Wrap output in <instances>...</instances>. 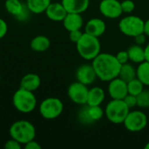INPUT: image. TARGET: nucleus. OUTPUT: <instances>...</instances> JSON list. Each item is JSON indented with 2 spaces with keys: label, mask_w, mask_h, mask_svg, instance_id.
<instances>
[{
  "label": "nucleus",
  "mask_w": 149,
  "mask_h": 149,
  "mask_svg": "<svg viewBox=\"0 0 149 149\" xmlns=\"http://www.w3.org/2000/svg\"><path fill=\"white\" fill-rule=\"evenodd\" d=\"M92 61L97 77L101 81L109 82L119 76L121 65L117 60L115 55L100 52Z\"/></svg>",
  "instance_id": "f257e3e1"
},
{
  "label": "nucleus",
  "mask_w": 149,
  "mask_h": 149,
  "mask_svg": "<svg viewBox=\"0 0 149 149\" xmlns=\"http://www.w3.org/2000/svg\"><path fill=\"white\" fill-rule=\"evenodd\" d=\"M76 49L82 58L93 60L100 53L101 45L99 38L84 32L80 39L76 43Z\"/></svg>",
  "instance_id": "f03ea898"
},
{
  "label": "nucleus",
  "mask_w": 149,
  "mask_h": 149,
  "mask_svg": "<svg viewBox=\"0 0 149 149\" xmlns=\"http://www.w3.org/2000/svg\"><path fill=\"white\" fill-rule=\"evenodd\" d=\"M9 134L11 139L18 141L21 145L35 140L36 128L34 125L25 120L15 121L9 129Z\"/></svg>",
  "instance_id": "7ed1b4c3"
},
{
  "label": "nucleus",
  "mask_w": 149,
  "mask_h": 149,
  "mask_svg": "<svg viewBox=\"0 0 149 149\" xmlns=\"http://www.w3.org/2000/svg\"><path fill=\"white\" fill-rule=\"evenodd\" d=\"M14 107L20 113H28L32 112L37 106V99L33 92L19 88L12 97Z\"/></svg>",
  "instance_id": "20e7f679"
},
{
  "label": "nucleus",
  "mask_w": 149,
  "mask_h": 149,
  "mask_svg": "<svg viewBox=\"0 0 149 149\" xmlns=\"http://www.w3.org/2000/svg\"><path fill=\"white\" fill-rule=\"evenodd\" d=\"M105 115L107 119L113 124H123L127 115L130 112L129 107L123 100H113L109 101L105 108Z\"/></svg>",
  "instance_id": "39448f33"
},
{
  "label": "nucleus",
  "mask_w": 149,
  "mask_h": 149,
  "mask_svg": "<svg viewBox=\"0 0 149 149\" xmlns=\"http://www.w3.org/2000/svg\"><path fill=\"white\" fill-rule=\"evenodd\" d=\"M145 21L134 15L124 17L119 23V29L120 32L127 37L134 38L135 36L144 32Z\"/></svg>",
  "instance_id": "423d86ee"
},
{
  "label": "nucleus",
  "mask_w": 149,
  "mask_h": 149,
  "mask_svg": "<svg viewBox=\"0 0 149 149\" xmlns=\"http://www.w3.org/2000/svg\"><path fill=\"white\" fill-rule=\"evenodd\" d=\"M64 110V104L55 97L45 99L39 106V113L45 120H54L59 117Z\"/></svg>",
  "instance_id": "0eeeda50"
},
{
  "label": "nucleus",
  "mask_w": 149,
  "mask_h": 149,
  "mask_svg": "<svg viewBox=\"0 0 149 149\" xmlns=\"http://www.w3.org/2000/svg\"><path fill=\"white\" fill-rule=\"evenodd\" d=\"M123 125L125 128L132 133H138L145 129L148 125V117L142 111H130L127 115Z\"/></svg>",
  "instance_id": "6e6552de"
},
{
  "label": "nucleus",
  "mask_w": 149,
  "mask_h": 149,
  "mask_svg": "<svg viewBox=\"0 0 149 149\" xmlns=\"http://www.w3.org/2000/svg\"><path fill=\"white\" fill-rule=\"evenodd\" d=\"M105 115V111L100 106H89L84 105L78 113V118L80 123L84 125H91L99 121Z\"/></svg>",
  "instance_id": "1a4fd4ad"
},
{
  "label": "nucleus",
  "mask_w": 149,
  "mask_h": 149,
  "mask_svg": "<svg viewBox=\"0 0 149 149\" xmlns=\"http://www.w3.org/2000/svg\"><path fill=\"white\" fill-rule=\"evenodd\" d=\"M89 89L86 85L79 81L72 83L67 89V95L69 99L75 104L84 106L87 104Z\"/></svg>",
  "instance_id": "9d476101"
},
{
  "label": "nucleus",
  "mask_w": 149,
  "mask_h": 149,
  "mask_svg": "<svg viewBox=\"0 0 149 149\" xmlns=\"http://www.w3.org/2000/svg\"><path fill=\"white\" fill-rule=\"evenodd\" d=\"M99 9L105 17L110 19L118 18L123 13L121 3L119 0H101Z\"/></svg>",
  "instance_id": "9b49d317"
},
{
  "label": "nucleus",
  "mask_w": 149,
  "mask_h": 149,
  "mask_svg": "<svg viewBox=\"0 0 149 149\" xmlns=\"http://www.w3.org/2000/svg\"><path fill=\"white\" fill-rule=\"evenodd\" d=\"M108 93L113 100H123L127 92V83L117 77L109 81L108 84Z\"/></svg>",
  "instance_id": "f8f14e48"
},
{
  "label": "nucleus",
  "mask_w": 149,
  "mask_h": 149,
  "mask_svg": "<svg viewBox=\"0 0 149 149\" xmlns=\"http://www.w3.org/2000/svg\"><path fill=\"white\" fill-rule=\"evenodd\" d=\"M97 74L93 65L83 64L76 71V79L77 81L89 86L92 85L97 79Z\"/></svg>",
  "instance_id": "ddd939ff"
},
{
  "label": "nucleus",
  "mask_w": 149,
  "mask_h": 149,
  "mask_svg": "<svg viewBox=\"0 0 149 149\" xmlns=\"http://www.w3.org/2000/svg\"><path fill=\"white\" fill-rule=\"evenodd\" d=\"M107 30V24L104 20L99 17H93L87 21L85 26V32L100 38Z\"/></svg>",
  "instance_id": "4468645a"
},
{
  "label": "nucleus",
  "mask_w": 149,
  "mask_h": 149,
  "mask_svg": "<svg viewBox=\"0 0 149 149\" xmlns=\"http://www.w3.org/2000/svg\"><path fill=\"white\" fill-rule=\"evenodd\" d=\"M46 17L55 22H62L65 17L67 11L62 3H51L45 10Z\"/></svg>",
  "instance_id": "2eb2a0df"
},
{
  "label": "nucleus",
  "mask_w": 149,
  "mask_h": 149,
  "mask_svg": "<svg viewBox=\"0 0 149 149\" xmlns=\"http://www.w3.org/2000/svg\"><path fill=\"white\" fill-rule=\"evenodd\" d=\"M63 25L66 31H72L76 30H81L84 24V19L80 13H71L67 12L65 17L64 18Z\"/></svg>",
  "instance_id": "dca6fc26"
},
{
  "label": "nucleus",
  "mask_w": 149,
  "mask_h": 149,
  "mask_svg": "<svg viewBox=\"0 0 149 149\" xmlns=\"http://www.w3.org/2000/svg\"><path fill=\"white\" fill-rule=\"evenodd\" d=\"M61 3L67 12L81 14L88 9L90 0H62Z\"/></svg>",
  "instance_id": "f3484780"
},
{
  "label": "nucleus",
  "mask_w": 149,
  "mask_h": 149,
  "mask_svg": "<svg viewBox=\"0 0 149 149\" xmlns=\"http://www.w3.org/2000/svg\"><path fill=\"white\" fill-rule=\"evenodd\" d=\"M40 85H41V79L36 73H27L22 78L20 81L21 88L33 93L39 88Z\"/></svg>",
  "instance_id": "a211bd4d"
},
{
  "label": "nucleus",
  "mask_w": 149,
  "mask_h": 149,
  "mask_svg": "<svg viewBox=\"0 0 149 149\" xmlns=\"http://www.w3.org/2000/svg\"><path fill=\"white\" fill-rule=\"evenodd\" d=\"M105 91L99 86H94L89 89L87 97V105L89 106H100L105 100Z\"/></svg>",
  "instance_id": "6ab92c4d"
},
{
  "label": "nucleus",
  "mask_w": 149,
  "mask_h": 149,
  "mask_svg": "<svg viewBox=\"0 0 149 149\" xmlns=\"http://www.w3.org/2000/svg\"><path fill=\"white\" fill-rule=\"evenodd\" d=\"M4 6L10 15L17 18H21L25 13L24 6L20 0H6Z\"/></svg>",
  "instance_id": "aec40b11"
},
{
  "label": "nucleus",
  "mask_w": 149,
  "mask_h": 149,
  "mask_svg": "<svg viewBox=\"0 0 149 149\" xmlns=\"http://www.w3.org/2000/svg\"><path fill=\"white\" fill-rule=\"evenodd\" d=\"M51 45L50 39L44 35H38L33 38L31 41L30 46L32 51L37 52H44L49 49Z\"/></svg>",
  "instance_id": "412c9836"
},
{
  "label": "nucleus",
  "mask_w": 149,
  "mask_h": 149,
  "mask_svg": "<svg viewBox=\"0 0 149 149\" xmlns=\"http://www.w3.org/2000/svg\"><path fill=\"white\" fill-rule=\"evenodd\" d=\"M129 60L135 64H140L146 60L145 57V49L142 47V45H131L127 50Z\"/></svg>",
  "instance_id": "4be33fe9"
},
{
  "label": "nucleus",
  "mask_w": 149,
  "mask_h": 149,
  "mask_svg": "<svg viewBox=\"0 0 149 149\" xmlns=\"http://www.w3.org/2000/svg\"><path fill=\"white\" fill-rule=\"evenodd\" d=\"M52 0H26V5L29 11L34 14L45 12Z\"/></svg>",
  "instance_id": "5701e85b"
},
{
  "label": "nucleus",
  "mask_w": 149,
  "mask_h": 149,
  "mask_svg": "<svg viewBox=\"0 0 149 149\" xmlns=\"http://www.w3.org/2000/svg\"><path fill=\"white\" fill-rule=\"evenodd\" d=\"M136 78L146 86H149V62L144 60L138 64L136 68Z\"/></svg>",
  "instance_id": "b1692460"
},
{
  "label": "nucleus",
  "mask_w": 149,
  "mask_h": 149,
  "mask_svg": "<svg viewBox=\"0 0 149 149\" xmlns=\"http://www.w3.org/2000/svg\"><path fill=\"white\" fill-rule=\"evenodd\" d=\"M118 77L127 83L130 80L136 78V69L134 67V65H132L129 63L121 65Z\"/></svg>",
  "instance_id": "393cba45"
},
{
  "label": "nucleus",
  "mask_w": 149,
  "mask_h": 149,
  "mask_svg": "<svg viewBox=\"0 0 149 149\" xmlns=\"http://www.w3.org/2000/svg\"><path fill=\"white\" fill-rule=\"evenodd\" d=\"M144 85L137 78L127 82V92L129 94L137 96L144 90Z\"/></svg>",
  "instance_id": "a878e982"
},
{
  "label": "nucleus",
  "mask_w": 149,
  "mask_h": 149,
  "mask_svg": "<svg viewBox=\"0 0 149 149\" xmlns=\"http://www.w3.org/2000/svg\"><path fill=\"white\" fill-rule=\"evenodd\" d=\"M137 98V107L142 109H147L149 107V90L144 89L140 94L136 96Z\"/></svg>",
  "instance_id": "bb28decb"
},
{
  "label": "nucleus",
  "mask_w": 149,
  "mask_h": 149,
  "mask_svg": "<svg viewBox=\"0 0 149 149\" xmlns=\"http://www.w3.org/2000/svg\"><path fill=\"white\" fill-rule=\"evenodd\" d=\"M121 3V9L123 13H131L135 9V3L133 0H123L120 2Z\"/></svg>",
  "instance_id": "cd10ccee"
},
{
  "label": "nucleus",
  "mask_w": 149,
  "mask_h": 149,
  "mask_svg": "<svg viewBox=\"0 0 149 149\" xmlns=\"http://www.w3.org/2000/svg\"><path fill=\"white\" fill-rule=\"evenodd\" d=\"M123 101L126 103V105L129 107V109L134 108L137 106V98L134 95L127 93V96L123 99Z\"/></svg>",
  "instance_id": "c85d7f7f"
},
{
  "label": "nucleus",
  "mask_w": 149,
  "mask_h": 149,
  "mask_svg": "<svg viewBox=\"0 0 149 149\" xmlns=\"http://www.w3.org/2000/svg\"><path fill=\"white\" fill-rule=\"evenodd\" d=\"M117 60L119 61V63L120 65H124L126 63H128L129 61V57H128V53L127 51H120L116 55H115Z\"/></svg>",
  "instance_id": "c756f323"
},
{
  "label": "nucleus",
  "mask_w": 149,
  "mask_h": 149,
  "mask_svg": "<svg viewBox=\"0 0 149 149\" xmlns=\"http://www.w3.org/2000/svg\"><path fill=\"white\" fill-rule=\"evenodd\" d=\"M82 35H83V32L80 30H76V31H69V38H70V40L72 43H75V44L80 39Z\"/></svg>",
  "instance_id": "7c9ffc66"
},
{
  "label": "nucleus",
  "mask_w": 149,
  "mask_h": 149,
  "mask_svg": "<svg viewBox=\"0 0 149 149\" xmlns=\"http://www.w3.org/2000/svg\"><path fill=\"white\" fill-rule=\"evenodd\" d=\"M4 148L6 149H20L22 148V145L18 141L10 138V140L7 141L4 144Z\"/></svg>",
  "instance_id": "2f4dec72"
},
{
  "label": "nucleus",
  "mask_w": 149,
  "mask_h": 149,
  "mask_svg": "<svg viewBox=\"0 0 149 149\" xmlns=\"http://www.w3.org/2000/svg\"><path fill=\"white\" fill-rule=\"evenodd\" d=\"M7 31H8V25H7V23L0 17V39L3 38L6 33H7Z\"/></svg>",
  "instance_id": "473e14b6"
},
{
  "label": "nucleus",
  "mask_w": 149,
  "mask_h": 149,
  "mask_svg": "<svg viewBox=\"0 0 149 149\" xmlns=\"http://www.w3.org/2000/svg\"><path fill=\"white\" fill-rule=\"evenodd\" d=\"M134 41H135V44L136 45H145L146 41H147V36L145 35V33H141L137 36L134 37Z\"/></svg>",
  "instance_id": "72a5a7b5"
},
{
  "label": "nucleus",
  "mask_w": 149,
  "mask_h": 149,
  "mask_svg": "<svg viewBox=\"0 0 149 149\" xmlns=\"http://www.w3.org/2000/svg\"><path fill=\"white\" fill-rule=\"evenodd\" d=\"M24 148L25 149H41V145L38 144L35 140H32L26 144H24Z\"/></svg>",
  "instance_id": "f704fd0d"
},
{
  "label": "nucleus",
  "mask_w": 149,
  "mask_h": 149,
  "mask_svg": "<svg viewBox=\"0 0 149 149\" xmlns=\"http://www.w3.org/2000/svg\"><path fill=\"white\" fill-rule=\"evenodd\" d=\"M144 33L147 37H149V18L144 23Z\"/></svg>",
  "instance_id": "c9c22d12"
},
{
  "label": "nucleus",
  "mask_w": 149,
  "mask_h": 149,
  "mask_svg": "<svg viewBox=\"0 0 149 149\" xmlns=\"http://www.w3.org/2000/svg\"><path fill=\"white\" fill-rule=\"evenodd\" d=\"M145 49V57H146V60L149 62V43L146 45Z\"/></svg>",
  "instance_id": "e433bc0d"
},
{
  "label": "nucleus",
  "mask_w": 149,
  "mask_h": 149,
  "mask_svg": "<svg viewBox=\"0 0 149 149\" xmlns=\"http://www.w3.org/2000/svg\"><path fill=\"white\" fill-rule=\"evenodd\" d=\"M145 148L146 149H149V141L146 144V146H145Z\"/></svg>",
  "instance_id": "4c0bfd02"
},
{
  "label": "nucleus",
  "mask_w": 149,
  "mask_h": 149,
  "mask_svg": "<svg viewBox=\"0 0 149 149\" xmlns=\"http://www.w3.org/2000/svg\"><path fill=\"white\" fill-rule=\"evenodd\" d=\"M0 81H1V75H0Z\"/></svg>",
  "instance_id": "58836bf2"
}]
</instances>
